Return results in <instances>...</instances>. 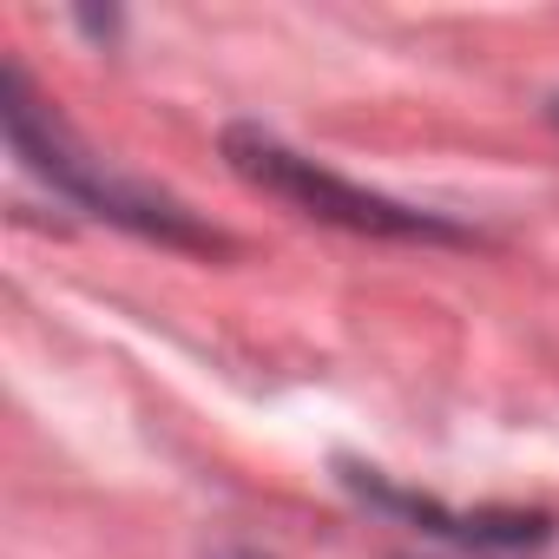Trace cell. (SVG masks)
I'll list each match as a JSON object with an SVG mask.
<instances>
[{"instance_id": "6da1fadb", "label": "cell", "mask_w": 559, "mask_h": 559, "mask_svg": "<svg viewBox=\"0 0 559 559\" xmlns=\"http://www.w3.org/2000/svg\"><path fill=\"white\" fill-rule=\"evenodd\" d=\"M0 119H8L14 158H21L53 198L80 204L86 217H99V224H112V230H132V237H145V243L185 250V257H230V250H237L217 224H204V217H198L191 204H178L171 191L139 185V178L112 171L99 152H86V145L73 139V126L34 93L27 67H14V60H8V73H0Z\"/></svg>"}, {"instance_id": "7a4b0ae2", "label": "cell", "mask_w": 559, "mask_h": 559, "mask_svg": "<svg viewBox=\"0 0 559 559\" xmlns=\"http://www.w3.org/2000/svg\"><path fill=\"white\" fill-rule=\"evenodd\" d=\"M217 152H224V165H230L250 191L290 204V211L310 217V224H330V230H349V237H389V243H454V250L480 243V230H467L461 217L402 204V198H389V191H369V185L330 171L323 158L297 152L290 139H276L270 126H224Z\"/></svg>"}, {"instance_id": "3957f363", "label": "cell", "mask_w": 559, "mask_h": 559, "mask_svg": "<svg viewBox=\"0 0 559 559\" xmlns=\"http://www.w3.org/2000/svg\"><path fill=\"white\" fill-rule=\"evenodd\" d=\"M336 480L369 507V513H389L428 539H448V546H467V552H526V546H546L552 533V513L539 507H448L435 493H415L402 487L395 474L369 467V461H336Z\"/></svg>"}, {"instance_id": "277c9868", "label": "cell", "mask_w": 559, "mask_h": 559, "mask_svg": "<svg viewBox=\"0 0 559 559\" xmlns=\"http://www.w3.org/2000/svg\"><path fill=\"white\" fill-rule=\"evenodd\" d=\"M80 27L99 34V40H112V34H119V14H80Z\"/></svg>"}, {"instance_id": "5b68a950", "label": "cell", "mask_w": 559, "mask_h": 559, "mask_svg": "<svg viewBox=\"0 0 559 559\" xmlns=\"http://www.w3.org/2000/svg\"><path fill=\"white\" fill-rule=\"evenodd\" d=\"M217 559H263V552H250V546H230V552H217Z\"/></svg>"}, {"instance_id": "8992f818", "label": "cell", "mask_w": 559, "mask_h": 559, "mask_svg": "<svg viewBox=\"0 0 559 559\" xmlns=\"http://www.w3.org/2000/svg\"><path fill=\"white\" fill-rule=\"evenodd\" d=\"M546 112H552V126H559V99H552V106H546Z\"/></svg>"}]
</instances>
